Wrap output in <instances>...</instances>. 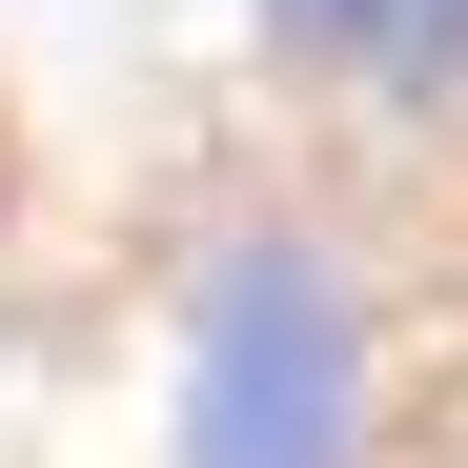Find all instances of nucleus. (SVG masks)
<instances>
[{
	"mask_svg": "<svg viewBox=\"0 0 468 468\" xmlns=\"http://www.w3.org/2000/svg\"><path fill=\"white\" fill-rule=\"evenodd\" d=\"M387 305L305 204H224L164 285V468H367Z\"/></svg>",
	"mask_w": 468,
	"mask_h": 468,
	"instance_id": "1",
	"label": "nucleus"
},
{
	"mask_svg": "<svg viewBox=\"0 0 468 468\" xmlns=\"http://www.w3.org/2000/svg\"><path fill=\"white\" fill-rule=\"evenodd\" d=\"M245 21H265V61L367 82V102H408V122L468 102V0H245Z\"/></svg>",
	"mask_w": 468,
	"mask_h": 468,
	"instance_id": "2",
	"label": "nucleus"
}]
</instances>
